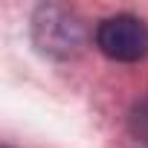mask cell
<instances>
[{"label": "cell", "instance_id": "2", "mask_svg": "<svg viewBox=\"0 0 148 148\" xmlns=\"http://www.w3.org/2000/svg\"><path fill=\"white\" fill-rule=\"evenodd\" d=\"M41 15L44 18L35 23V35H38L41 49L67 55V52H73L79 47L82 26L73 21L67 12H61V9H41Z\"/></svg>", "mask_w": 148, "mask_h": 148}, {"label": "cell", "instance_id": "3", "mask_svg": "<svg viewBox=\"0 0 148 148\" xmlns=\"http://www.w3.org/2000/svg\"><path fill=\"white\" fill-rule=\"evenodd\" d=\"M128 128H131V136H134V139H139V142L148 145V99H142V102L131 110Z\"/></svg>", "mask_w": 148, "mask_h": 148}, {"label": "cell", "instance_id": "1", "mask_svg": "<svg viewBox=\"0 0 148 148\" xmlns=\"http://www.w3.org/2000/svg\"><path fill=\"white\" fill-rule=\"evenodd\" d=\"M96 47L113 61H142L148 55V23L134 15H113L96 26Z\"/></svg>", "mask_w": 148, "mask_h": 148}]
</instances>
